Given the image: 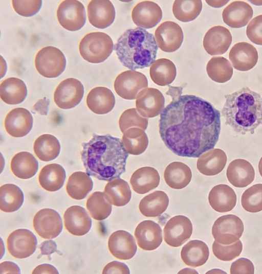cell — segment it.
<instances>
[{"mask_svg": "<svg viewBox=\"0 0 262 274\" xmlns=\"http://www.w3.org/2000/svg\"><path fill=\"white\" fill-rule=\"evenodd\" d=\"M221 128V113L194 95H180L160 113L159 131L165 146L176 155L199 157L213 149Z\"/></svg>", "mask_w": 262, "mask_h": 274, "instance_id": "1", "label": "cell"}, {"mask_svg": "<svg viewBox=\"0 0 262 274\" xmlns=\"http://www.w3.org/2000/svg\"><path fill=\"white\" fill-rule=\"evenodd\" d=\"M82 146V162L90 176L109 181L125 172L128 153L120 139L109 134L93 133L92 139Z\"/></svg>", "mask_w": 262, "mask_h": 274, "instance_id": "2", "label": "cell"}, {"mask_svg": "<svg viewBox=\"0 0 262 274\" xmlns=\"http://www.w3.org/2000/svg\"><path fill=\"white\" fill-rule=\"evenodd\" d=\"M226 101L221 110L225 124L239 134L250 132L262 125V97L248 87L225 96Z\"/></svg>", "mask_w": 262, "mask_h": 274, "instance_id": "3", "label": "cell"}, {"mask_svg": "<svg viewBox=\"0 0 262 274\" xmlns=\"http://www.w3.org/2000/svg\"><path fill=\"white\" fill-rule=\"evenodd\" d=\"M158 49L154 36L140 27L127 30L114 46L122 64L133 71L151 66L156 60Z\"/></svg>", "mask_w": 262, "mask_h": 274, "instance_id": "4", "label": "cell"}, {"mask_svg": "<svg viewBox=\"0 0 262 274\" xmlns=\"http://www.w3.org/2000/svg\"><path fill=\"white\" fill-rule=\"evenodd\" d=\"M114 44L111 37L101 32L89 33L81 39L79 51L85 60L92 63L105 61L112 53Z\"/></svg>", "mask_w": 262, "mask_h": 274, "instance_id": "5", "label": "cell"}, {"mask_svg": "<svg viewBox=\"0 0 262 274\" xmlns=\"http://www.w3.org/2000/svg\"><path fill=\"white\" fill-rule=\"evenodd\" d=\"M35 67L41 76L49 78L59 76L64 70L66 59L58 48L47 46L41 48L36 54Z\"/></svg>", "mask_w": 262, "mask_h": 274, "instance_id": "6", "label": "cell"}, {"mask_svg": "<svg viewBox=\"0 0 262 274\" xmlns=\"http://www.w3.org/2000/svg\"><path fill=\"white\" fill-rule=\"evenodd\" d=\"M244 224L237 216L228 214L218 218L212 227V235L217 243L228 245L235 243L242 237Z\"/></svg>", "mask_w": 262, "mask_h": 274, "instance_id": "7", "label": "cell"}, {"mask_svg": "<svg viewBox=\"0 0 262 274\" xmlns=\"http://www.w3.org/2000/svg\"><path fill=\"white\" fill-rule=\"evenodd\" d=\"M147 86L148 80L145 75L133 70L121 73L116 77L114 83L117 94L128 100L135 99L138 94Z\"/></svg>", "mask_w": 262, "mask_h": 274, "instance_id": "8", "label": "cell"}, {"mask_svg": "<svg viewBox=\"0 0 262 274\" xmlns=\"http://www.w3.org/2000/svg\"><path fill=\"white\" fill-rule=\"evenodd\" d=\"M56 15L61 27L70 31L80 29L86 21L84 7L80 2L76 0H65L61 2Z\"/></svg>", "mask_w": 262, "mask_h": 274, "instance_id": "9", "label": "cell"}, {"mask_svg": "<svg viewBox=\"0 0 262 274\" xmlns=\"http://www.w3.org/2000/svg\"><path fill=\"white\" fill-rule=\"evenodd\" d=\"M83 94L84 87L80 81L73 78H67L56 87L53 95L54 101L60 108L68 109L77 106Z\"/></svg>", "mask_w": 262, "mask_h": 274, "instance_id": "10", "label": "cell"}, {"mask_svg": "<svg viewBox=\"0 0 262 274\" xmlns=\"http://www.w3.org/2000/svg\"><path fill=\"white\" fill-rule=\"evenodd\" d=\"M192 233L190 220L183 215L175 216L169 219L164 227V240L171 247H179L190 238Z\"/></svg>", "mask_w": 262, "mask_h": 274, "instance_id": "11", "label": "cell"}, {"mask_svg": "<svg viewBox=\"0 0 262 274\" xmlns=\"http://www.w3.org/2000/svg\"><path fill=\"white\" fill-rule=\"evenodd\" d=\"M37 241L33 233L27 229L15 230L8 237L7 247L9 253L17 259H24L36 250Z\"/></svg>", "mask_w": 262, "mask_h": 274, "instance_id": "12", "label": "cell"}, {"mask_svg": "<svg viewBox=\"0 0 262 274\" xmlns=\"http://www.w3.org/2000/svg\"><path fill=\"white\" fill-rule=\"evenodd\" d=\"M33 226L41 238L51 239L57 237L62 230L59 214L54 210L43 209L37 212L33 219Z\"/></svg>", "mask_w": 262, "mask_h": 274, "instance_id": "13", "label": "cell"}, {"mask_svg": "<svg viewBox=\"0 0 262 274\" xmlns=\"http://www.w3.org/2000/svg\"><path fill=\"white\" fill-rule=\"evenodd\" d=\"M155 37L158 47L165 52H173L181 47L184 38L181 27L172 21L161 23L156 29Z\"/></svg>", "mask_w": 262, "mask_h": 274, "instance_id": "14", "label": "cell"}, {"mask_svg": "<svg viewBox=\"0 0 262 274\" xmlns=\"http://www.w3.org/2000/svg\"><path fill=\"white\" fill-rule=\"evenodd\" d=\"M136 107L138 112L145 118H154L164 108L165 99L162 93L155 88L147 87L137 95Z\"/></svg>", "mask_w": 262, "mask_h": 274, "instance_id": "15", "label": "cell"}, {"mask_svg": "<svg viewBox=\"0 0 262 274\" xmlns=\"http://www.w3.org/2000/svg\"><path fill=\"white\" fill-rule=\"evenodd\" d=\"M33 121L32 116L28 110L21 107L15 108L6 116L4 120L5 129L12 137H23L31 130Z\"/></svg>", "mask_w": 262, "mask_h": 274, "instance_id": "16", "label": "cell"}, {"mask_svg": "<svg viewBox=\"0 0 262 274\" xmlns=\"http://www.w3.org/2000/svg\"><path fill=\"white\" fill-rule=\"evenodd\" d=\"M110 253L120 260L132 259L137 252V247L133 236L127 231L119 230L113 233L107 242Z\"/></svg>", "mask_w": 262, "mask_h": 274, "instance_id": "17", "label": "cell"}, {"mask_svg": "<svg viewBox=\"0 0 262 274\" xmlns=\"http://www.w3.org/2000/svg\"><path fill=\"white\" fill-rule=\"evenodd\" d=\"M134 236L138 246L146 251L157 249L163 240L160 226L152 220L139 223L135 229Z\"/></svg>", "mask_w": 262, "mask_h": 274, "instance_id": "18", "label": "cell"}, {"mask_svg": "<svg viewBox=\"0 0 262 274\" xmlns=\"http://www.w3.org/2000/svg\"><path fill=\"white\" fill-rule=\"evenodd\" d=\"M162 18V11L156 3L144 1L138 3L132 11V18L134 23L144 29L155 27Z\"/></svg>", "mask_w": 262, "mask_h": 274, "instance_id": "19", "label": "cell"}, {"mask_svg": "<svg viewBox=\"0 0 262 274\" xmlns=\"http://www.w3.org/2000/svg\"><path fill=\"white\" fill-rule=\"evenodd\" d=\"M232 40L231 34L227 28L216 26L210 28L205 33L203 45L209 55H221L228 50Z\"/></svg>", "mask_w": 262, "mask_h": 274, "instance_id": "20", "label": "cell"}, {"mask_svg": "<svg viewBox=\"0 0 262 274\" xmlns=\"http://www.w3.org/2000/svg\"><path fill=\"white\" fill-rule=\"evenodd\" d=\"M88 17L90 24L99 29L110 26L115 18V9L108 0H92L87 6Z\"/></svg>", "mask_w": 262, "mask_h": 274, "instance_id": "21", "label": "cell"}, {"mask_svg": "<svg viewBox=\"0 0 262 274\" xmlns=\"http://www.w3.org/2000/svg\"><path fill=\"white\" fill-rule=\"evenodd\" d=\"M229 58L235 69L247 71L256 64L258 54L252 44L247 42H240L231 48L229 53Z\"/></svg>", "mask_w": 262, "mask_h": 274, "instance_id": "22", "label": "cell"}, {"mask_svg": "<svg viewBox=\"0 0 262 274\" xmlns=\"http://www.w3.org/2000/svg\"><path fill=\"white\" fill-rule=\"evenodd\" d=\"M65 229L74 236L87 234L92 226V220L85 210L81 206H73L68 208L63 215Z\"/></svg>", "mask_w": 262, "mask_h": 274, "instance_id": "23", "label": "cell"}, {"mask_svg": "<svg viewBox=\"0 0 262 274\" xmlns=\"http://www.w3.org/2000/svg\"><path fill=\"white\" fill-rule=\"evenodd\" d=\"M253 14V9L248 3L235 1L224 9L222 18L224 22L231 28H239L248 23Z\"/></svg>", "mask_w": 262, "mask_h": 274, "instance_id": "24", "label": "cell"}, {"mask_svg": "<svg viewBox=\"0 0 262 274\" xmlns=\"http://www.w3.org/2000/svg\"><path fill=\"white\" fill-rule=\"evenodd\" d=\"M229 182L236 188H245L254 179L255 171L252 165L244 159H235L228 165L226 171Z\"/></svg>", "mask_w": 262, "mask_h": 274, "instance_id": "25", "label": "cell"}, {"mask_svg": "<svg viewBox=\"0 0 262 274\" xmlns=\"http://www.w3.org/2000/svg\"><path fill=\"white\" fill-rule=\"evenodd\" d=\"M225 152L219 148L209 150L202 154L198 158V171L206 176L215 175L221 172L227 163Z\"/></svg>", "mask_w": 262, "mask_h": 274, "instance_id": "26", "label": "cell"}, {"mask_svg": "<svg viewBox=\"0 0 262 274\" xmlns=\"http://www.w3.org/2000/svg\"><path fill=\"white\" fill-rule=\"evenodd\" d=\"M88 108L93 112L104 115L110 112L115 104V98L108 88L96 87L88 93L86 99Z\"/></svg>", "mask_w": 262, "mask_h": 274, "instance_id": "27", "label": "cell"}, {"mask_svg": "<svg viewBox=\"0 0 262 274\" xmlns=\"http://www.w3.org/2000/svg\"><path fill=\"white\" fill-rule=\"evenodd\" d=\"M211 208L220 213L231 211L236 203V195L232 188L227 185L220 184L213 187L208 195Z\"/></svg>", "mask_w": 262, "mask_h": 274, "instance_id": "28", "label": "cell"}, {"mask_svg": "<svg viewBox=\"0 0 262 274\" xmlns=\"http://www.w3.org/2000/svg\"><path fill=\"white\" fill-rule=\"evenodd\" d=\"M160 181V175L155 168L143 167L133 173L130 178V184L136 193L144 194L157 188Z\"/></svg>", "mask_w": 262, "mask_h": 274, "instance_id": "29", "label": "cell"}, {"mask_svg": "<svg viewBox=\"0 0 262 274\" xmlns=\"http://www.w3.org/2000/svg\"><path fill=\"white\" fill-rule=\"evenodd\" d=\"M192 172L190 168L180 162L170 163L164 171V178L171 188L180 190L185 188L190 182Z\"/></svg>", "mask_w": 262, "mask_h": 274, "instance_id": "30", "label": "cell"}, {"mask_svg": "<svg viewBox=\"0 0 262 274\" xmlns=\"http://www.w3.org/2000/svg\"><path fill=\"white\" fill-rule=\"evenodd\" d=\"M209 256L208 246L199 240L189 241L182 247L181 252V257L184 264L193 268L204 265Z\"/></svg>", "mask_w": 262, "mask_h": 274, "instance_id": "31", "label": "cell"}, {"mask_svg": "<svg viewBox=\"0 0 262 274\" xmlns=\"http://www.w3.org/2000/svg\"><path fill=\"white\" fill-rule=\"evenodd\" d=\"M66 177V171L60 165L50 164L43 167L40 171L38 182L44 190L55 192L62 188Z\"/></svg>", "mask_w": 262, "mask_h": 274, "instance_id": "32", "label": "cell"}, {"mask_svg": "<svg viewBox=\"0 0 262 274\" xmlns=\"http://www.w3.org/2000/svg\"><path fill=\"white\" fill-rule=\"evenodd\" d=\"M27 95L24 82L17 78L10 77L4 80L0 84V97L5 103L10 105L23 102Z\"/></svg>", "mask_w": 262, "mask_h": 274, "instance_id": "33", "label": "cell"}, {"mask_svg": "<svg viewBox=\"0 0 262 274\" xmlns=\"http://www.w3.org/2000/svg\"><path fill=\"white\" fill-rule=\"evenodd\" d=\"M103 193L107 201L116 207L127 204L132 197L128 184L120 177L109 181L104 187Z\"/></svg>", "mask_w": 262, "mask_h": 274, "instance_id": "34", "label": "cell"}, {"mask_svg": "<svg viewBox=\"0 0 262 274\" xmlns=\"http://www.w3.org/2000/svg\"><path fill=\"white\" fill-rule=\"evenodd\" d=\"M10 168L13 174L20 179H29L36 173L38 163L30 152L21 151L16 153L12 158Z\"/></svg>", "mask_w": 262, "mask_h": 274, "instance_id": "35", "label": "cell"}, {"mask_svg": "<svg viewBox=\"0 0 262 274\" xmlns=\"http://www.w3.org/2000/svg\"><path fill=\"white\" fill-rule=\"evenodd\" d=\"M169 198L163 191H156L144 196L140 201L139 209L140 213L147 217H156L167 209Z\"/></svg>", "mask_w": 262, "mask_h": 274, "instance_id": "36", "label": "cell"}, {"mask_svg": "<svg viewBox=\"0 0 262 274\" xmlns=\"http://www.w3.org/2000/svg\"><path fill=\"white\" fill-rule=\"evenodd\" d=\"M151 80L159 86L171 84L177 75L176 67L172 61L167 58L156 60L149 68Z\"/></svg>", "mask_w": 262, "mask_h": 274, "instance_id": "37", "label": "cell"}, {"mask_svg": "<svg viewBox=\"0 0 262 274\" xmlns=\"http://www.w3.org/2000/svg\"><path fill=\"white\" fill-rule=\"evenodd\" d=\"M93 186V181L87 173L76 171L69 176L66 189L70 197L81 200L92 191Z\"/></svg>", "mask_w": 262, "mask_h": 274, "instance_id": "38", "label": "cell"}, {"mask_svg": "<svg viewBox=\"0 0 262 274\" xmlns=\"http://www.w3.org/2000/svg\"><path fill=\"white\" fill-rule=\"evenodd\" d=\"M33 151L39 159L42 162H49L58 156L60 145L55 136L43 134L39 136L34 141Z\"/></svg>", "mask_w": 262, "mask_h": 274, "instance_id": "39", "label": "cell"}, {"mask_svg": "<svg viewBox=\"0 0 262 274\" xmlns=\"http://www.w3.org/2000/svg\"><path fill=\"white\" fill-rule=\"evenodd\" d=\"M123 146L129 154L138 155L147 149L148 139L144 130L138 127L127 129L122 136Z\"/></svg>", "mask_w": 262, "mask_h": 274, "instance_id": "40", "label": "cell"}, {"mask_svg": "<svg viewBox=\"0 0 262 274\" xmlns=\"http://www.w3.org/2000/svg\"><path fill=\"white\" fill-rule=\"evenodd\" d=\"M24 194L16 185L6 184L0 188V209L6 213L18 210L24 202Z\"/></svg>", "mask_w": 262, "mask_h": 274, "instance_id": "41", "label": "cell"}, {"mask_svg": "<svg viewBox=\"0 0 262 274\" xmlns=\"http://www.w3.org/2000/svg\"><path fill=\"white\" fill-rule=\"evenodd\" d=\"M206 72L212 80L217 83H225L231 79L233 71L228 59L222 56H216L212 57L208 61Z\"/></svg>", "mask_w": 262, "mask_h": 274, "instance_id": "42", "label": "cell"}, {"mask_svg": "<svg viewBox=\"0 0 262 274\" xmlns=\"http://www.w3.org/2000/svg\"><path fill=\"white\" fill-rule=\"evenodd\" d=\"M202 9L201 0H176L172 5L173 15L176 18L184 22L195 19Z\"/></svg>", "mask_w": 262, "mask_h": 274, "instance_id": "43", "label": "cell"}, {"mask_svg": "<svg viewBox=\"0 0 262 274\" xmlns=\"http://www.w3.org/2000/svg\"><path fill=\"white\" fill-rule=\"evenodd\" d=\"M86 207L90 216L96 220L107 218L112 212V204L107 201L102 192L93 193L86 200Z\"/></svg>", "mask_w": 262, "mask_h": 274, "instance_id": "44", "label": "cell"}, {"mask_svg": "<svg viewBox=\"0 0 262 274\" xmlns=\"http://www.w3.org/2000/svg\"><path fill=\"white\" fill-rule=\"evenodd\" d=\"M241 204L250 213L262 211V184L254 185L246 189L242 195Z\"/></svg>", "mask_w": 262, "mask_h": 274, "instance_id": "45", "label": "cell"}, {"mask_svg": "<svg viewBox=\"0 0 262 274\" xmlns=\"http://www.w3.org/2000/svg\"><path fill=\"white\" fill-rule=\"evenodd\" d=\"M148 118L142 117L136 108H131L124 111L119 119V126L123 133L127 129L138 127L145 130L148 126Z\"/></svg>", "mask_w": 262, "mask_h": 274, "instance_id": "46", "label": "cell"}, {"mask_svg": "<svg viewBox=\"0 0 262 274\" xmlns=\"http://www.w3.org/2000/svg\"><path fill=\"white\" fill-rule=\"evenodd\" d=\"M243 244L238 240L235 243L225 245L214 241L212 244V252L216 258L223 261H231L238 257L242 252Z\"/></svg>", "mask_w": 262, "mask_h": 274, "instance_id": "47", "label": "cell"}, {"mask_svg": "<svg viewBox=\"0 0 262 274\" xmlns=\"http://www.w3.org/2000/svg\"><path fill=\"white\" fill-rule=\"evenodd\" d=\"M12 7L14 11L19 15L30 17L36 14L40 10L42 1H12Z\"/></svg>", "mask_w": 262, "mask_h": 274, "instance_id": "48", "label": "cell"}, {"mask_svg": "<svg viewBox=\"0 0 262 274\" xmlns=\"http://www.w3.org/2000/svg\"><path fill=\"white\" fill-rule=\"evenodd\" d=\"M246 34L254 43L262 45V14L254 17L247 25Z\"/></svg>", "mask_w": 262, "mask_h": 274, "instance_id": "49", "label": "cell"}, {"mask_svg": "<svg viewBox=\"0 0 262 274\" xmlns=\"http://www.w3.org/2000/svg\"><path fill=\"white\" fill-rule=\"evenodd\" d=\"M230 273L231 274H253L254 273V265L250 260L241 258L232 263Z\"/></svg>", "mask_w": 262, "mask_h": 274, "instance_id": "50", "label": "cell"}, {"mask_svg": "<svg viewBox=\"0 0 262 274\" xmlns=\"http://www.w3.org/2000/svg\"><path fill=\"white\" fill-rule=\"evenodd\" d=\"M102 273H130L128 266L122 262L114 261L108 263L104 267Z\"/></svg>", "mask_w": 262, "mask_h": 274, "instance_id": "51", "label": "cell"}, {"mask_svg": "<svg viewBox=\"0 0 262 274\" xmlns=\"http://www.w3.org/2000/svg\"><path fill=\"white\" fill-rule=\"evenodd\" d=\"M38 248L40 250V254L38 258L45 255L47 256L49 259V257L51 254L57 251V245L55 242L51 240L43 241L39 244Z\"/></svg>", "mask_w": 262, "mask_h": 274, "instance_id": "52", "label": "cell"}, {"mask_svg": "<svg viewBox=\"0 0 262 274\" xmlns=\"http://www.w3.org/2000/svg\"><path fill=\"white\" fill-rule=\"evenodd\" d=\"M0 273H20L19 267L14 262L4 261L0 264Z\"/></svg>", "mask_w": 262, "mask_h": 274, "instance_id": "53", "label": "cell"}, {"mask_svg": "<svg viewBox=\"0 0 262 274\" xmlns=\"http://www.w3.org/2000/svg\"><path fill=\"white\" fill-rule=\"evenodd\" d=\"M32 273H59L56 268L48 264H42L36 267Z\"/></svg>", "mask_w": 262, "mask_h": 274, "instance_id": "54", "label": "cell"}, {"mask_svg": "<svg viewBox=\"0 0 262 274\" xmlns=\"http://www.w3.org/2000/svg\"><path fill=\"white\" fill-rule=\"evenodd\" d=\"M258 167L259 174L262 177V156L259 160Z\"/></svg>", "mask_w": 262, "mask_h": 274, "instance_id": "55", "label": "cell"}]
</instances>
